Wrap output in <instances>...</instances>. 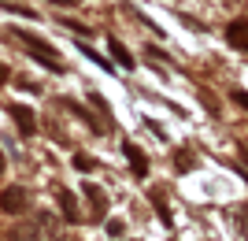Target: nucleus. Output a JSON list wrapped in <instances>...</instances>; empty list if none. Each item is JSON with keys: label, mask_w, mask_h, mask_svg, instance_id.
Instances as JSON below:
<instances>
[{"label": "nucleus", "mask_w": 248, "mask_h": 241, "mask_svg": "<svg viewBox=\"0 0 248 241\" xmlns=\"http://www.w3.org/2000/svg\"><path fill=\"white\" fill-rule=\"evenodd\" d=\"M56 238H60V223L52 211H37L26 223L11 226V241H56Z\"/></svg>", "instance_id": "f257e3e1"}, {"label": "nucleus", "mask_w": 248, "mask_h": 241, "mask_svg": "<svg viewBox=\"0 0 248 241\" xmlns=\"http://www.w3.org/2000/svg\"><path fill=\"white\" fill-rule=\"evenodd\" d=\"M11 37H19V45L26 48V56H33V60L41 63L45 71H56V74L63 71V63H60V56H56V48H52L45 37H37V33H26V30H11Z\"/></svg>", "instance_id": "f03ea898"}, {"label": "nucleus", "mask_w": 248, "mask_h": 241, "mask_svg": "<svg viewBox=\"0 0 248 241\" xmlns=\"http://www.w3.org/2000/svg\"><path fill=\"white\" fill-rule=\"evenodd\" d=\"M22 208H26V186H8L0 193V211L15 215V211H22Z\"/></svg>", "instance_id": "7ed1b4c3"}, {"label": "nucleus", "mask_w": 248, "mask_h": 241, "mask_svg": "<svg viewBox=\"0 0 248 241\" xmlns=\"http://www.w3.org/2000/svg\"><path fill=\"white\" fill-rule=\"evenodd\" d=\"M226 41L233 45V48H241V52H248V19H233L226 26Z\"/></svg>", "instance_id": "20e7f679"}, {"label": "nucleus", "mask_w": 248, "mask_h": 241, "mask_svg": "<svg viewBox=\"0 0 248 241\" xmlns=\"http://www.w3.org/2000/svg\"><path fill=\"white\" fill-rule=\"evenodd\" d=\"M123 152L130 156V171H134L137 178H145V175H148V156L134 145V141H123Z\"/></svg>", "instance_id": "39448f33"}, {"label": "nucleus", "mask_w": 248, "mask_h": 241, "mask_svg": "<svg viewBox=\"0 0 248 241\" xmlns=\"http://www.w3.org/2000/svg\"><path fill=\"white\" fill-rule=\"evenodd\" d=\"M8 112H11V119L19 123V130H22V134H26V137H30L33 130H37V115H33L30 108H22V104H11Z\"/></svg>", "instance_id": "423d86ee"}, {"label": "nucleus", "mask_w": 248, "mask_h": 241, "mask_svg": "<svg viewBox=\"0 0 248 241\" xmlns=\"http://www.w3.org/2000/svg\"><path fill=\"white\" fill-rule=\"evenodd\" d=\"M56 200H60L63 215H67L71 223H78V219H82V211H78V200H74V193H71V189H56Z\"/></svg>", "instance_id": "0eeeda50"}, {"label": "nucleus", "mask_w": 248, "mask_h": 241, "mask_svg": "<svg viewBox=\"0 0 248 241\" xmlns=\"http://www.w3.org/2000/svg\"><path fill=\"white\" fill-rule=\"evenodd\" d=\"M108 48H111V60H119V67L134 71V56H130V48H126L119 37H108Z\"/></svg>", "instance_id": "6e6552de"}, {"label": "nucleus", "mask_w": 248, "mask_h": 241, "mask_svg": "<svg viewBox=\"0 0 248 241\" xmlns=\"http://www.w3.org/2000/svg\"><path fill=\"white\" fill-rule=\"evenodd\" d=\"M63 104L71 108V112H74V115H78V119H85V126H93V134H104V130H108V126H104V123H96V119L89 115V112H85L82 104H74V100H63Z\"/></svg>", "instance_id": "1a4fd4ad"}, {"label": "nucleus", "mask_w": 248, "mask_h": 241, "mask_svg": "<svg viewBox=\"0 0 248 241\" xmlns=\"http://www.w3.org/2000/svg\"><path fill=\"white\" fill-rule=\"evenodd\" d=\"M85 197L93 200V211H96V219H100L104 211H108V200H104V193H100L96 186H85Z\"/></svg>", "instance_id": "9d476101"}, {"label": "nucleus", "mask_w": 248, "mask_h": 241, "mask_svg": "<svg viewBox=\"0 0 248 241\" xmlns=\"http://www.w3.org/2000/svg\"><path fill=\"white\" fill-rule=\"evenodd\" d=\"M78 48H82V52H85V56H89V60L96 63V67H104V71H115V67H108V60H104V56H96V52H93V48H89V45H85V41H78Z\"/></svg>", "instance_id": "9b49d317"}, {"label": "nucleus", "mask_w": 248, "mask_h": 241, "mask_svg": "<svg viewBox=\"0 0 248 241\" xmlns=\"http://www.w3.org/2000/svg\"><path fill=\"white\" fill-rule=\"evenodd\" d=\"M152 204L159 208V215H163V223L170 226V211H167V200H163V193H152Z\"/></svg>", "instance_id": "f8f14e48"}, {"label": "nucleus", "mask_w": 248, "mask_h": 241, "mask_svg": "<svg viewBox=\"0 0 248 241\" xmlns=\"http://www.w3.org/2000/svg\"><path fill=\"white\" fill-rule=\"evenodd\" d=\"M63 26H67V30H74V33H85V37H89V30H85L78 19H63Z\"/></svg>", "instance_id": "ddd939ff"}, {"label": "nucleus", "mask_w": 248, "mask_h": 241, "mask_svg": "<svg viewBox=\"0 0 248 241\" xmlns=\"http://www.w3.org/2000/svg\"><path fill=\"white\" fill-rule=\"evenodd\" d=\"M74 167H78V171H93L96 163H93L89 156H74Z\"/></svg>", "instance_id": "4468645a"}, {"label": "nucleus", "mask_w": 248, "mask_h": 241, "mask_svg": "<svg viewBox=\"0 0 248 241\" xmlns=\"http://www.w3.org/2000/svg\"><path fill=\"white\" fill-rule=\"evenodd\" d=\"M230 96H233V100H237V104H241V108H245V112H248V93H245V89H233V93H230Z\"/></svg>", "instance_id": "2eb2a0df"}, {"label": "nucleus", "mask_w": 248, "mask_h": 241, "mask_svg": "<svg viewBox=\"0 0 248 241\" xmlns=\"http://www.w3.org/2000/svg\"><path fill=\"white\" fill-rule=\"evenodd\" d=\"M108 234H111V238H119V234H123V223H119V219L108 223Z\"/></svg>", "instance_id": "dca6fc26"}, {"label": "nucleus", "mask_w": 248, "mask_h": 241, "mask_svg": "<svg viewBox=\"0 0 248 241\" xmlns=\"http://www.w3.org/2000/svg\"><path fill=\"white\" fill-rule=\"evenodd\" d=\"M148 56H155V60H170V56H167L163 48H155V45H148Z\"/></svg>", "instance_id": "f3484780"}, {"label": "nucleus", "mask_w": 248, "mask_h": 241, "mask_svg": "<svg viewBox=\"0 0 248 241\" xmlns=\"http://www.w3.org/2000/svg\"><path fill=\"white\" fill-rule=\"evenodd\" d=\"M8 78H11V74H8V67H4V63H0V85L8 82Z\"/></svg>", "instance_id": "a211bd4d"}, {"label": "nucleus", "mask_w": 248, "mask_h": 241, "mask_svg": "<svg viewBox=\"0 0 248 241\" xmlns=\"http://www.w3.org/2000/svg\"><path fill=\"white\" fill-rule=\"evenodd\" d=\"M241 156H245V163H248V141H241Z\"/></svg>", "instance_id": "6ab92c4d"}, {"label": "nucleus", "mask_w": 248, "mask_h": 241, "mask_svg": "<svg viewBox=\"0 0 248 241\" xmlns=\"http://www.w3.org/2000/svg\"><path fill=\"white\" fill-rule=\"evenodd\" d=\"M0 175H4V152H0Z\"/></svg>", "instance_id": "aec40b11"}]
</instances>
